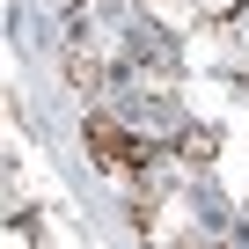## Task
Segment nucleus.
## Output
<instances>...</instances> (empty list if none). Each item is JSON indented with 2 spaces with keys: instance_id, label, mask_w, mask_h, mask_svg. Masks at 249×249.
Instances as JSON below:
<instances>
[{
  "instance_id": "1",
  "label": "nucleus",
  "mask_w": 249,
  "mask_h": 249,
  "mask_svg": "<svg viewBox=\"0 0 249 249\" xmlns=\"http://www.w3.org/2000/svg\"><path fill=\"white\" fill-rule=\"evenodd\" d=\"M88 147L103 154V169H132V161H140V147L124 140V132H117L110 117H88Z\"/></svg>"
}]
</instances>
